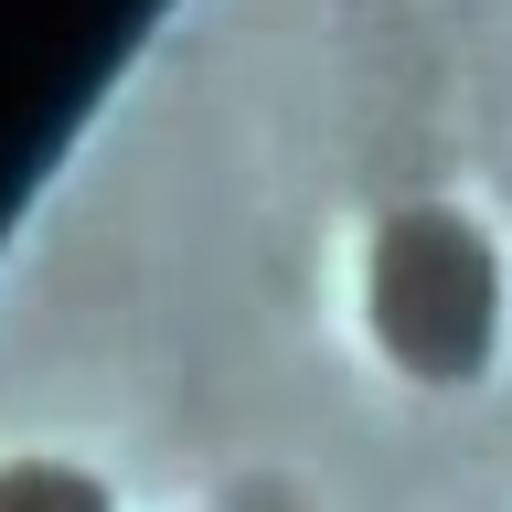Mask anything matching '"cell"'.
<instances>
[{"instance_id": "cell-1", "label": "cell", "mask_w": 512, "mask_h": 512, "mask_svg": "<svg viewBox=\"0 0 512 512\" xmlns=\"http://www.w3.org/2000/svg\"><path fill=\"white\" fill-rule=\"evenodd\" d=\"M374 310H384V331H395V352H416V363H470L480 331H491V256L448 214H406L384 235Z\"/></svg>"}]
</instances>
